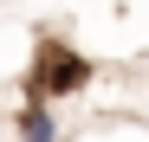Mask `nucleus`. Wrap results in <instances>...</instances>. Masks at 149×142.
<instances>
[{
	"mask_svg": "<svg viewBox=\"0 0 149 142\" xmlns=\"http://www.w3.org/2000/svg\"><path fill=\"white\" fill-rule=\"evenodd\" d=\"M84 84H91V58L71 52V45H58V39H45L39 58H33L26 97H33V103H58V97H71V90H84Z\"/></svg>",
	"mask_w": 149,
	"mask_h": 142,
	"instance_id": "nucleus-1",
	"label": "nucleus"
},
{
	"mask_svg": "<svg viewBox=\"0 0 149 142\" xmlns=\"http://www.w3.org/2000/svg\"><path fill=\"white\" fill-rule=\"evenodd\" d=\"M13 136L19 142H58V116H52V103H19L13 110Z\"/></svg>",
	"mask_w": 149,
	"mask_h": 142,
	"instance_id": "nucleus-2",
	"label": "nucleus"
}]
</instances>
